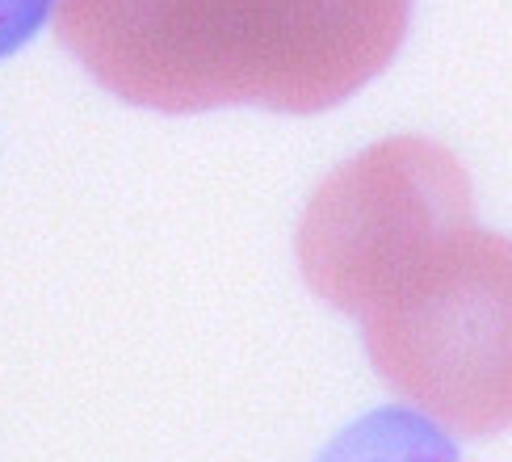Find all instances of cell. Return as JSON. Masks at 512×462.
Wrapping results in <instances>:
<instances>
[{"label":"cell","mask_w":512,"mask_h":462,"mask_svg":"<svg viewBox=\"0 0 512 462\" xmlns=\"http://www.w3.org/2000/svg\"><path fill=\"white\" fill-rule=\"evenodd\" d=\"M315 294L366 328L395 395L458 437L512 425V240L475 223L462 164L387 139L340 164L298 227Z\"/></svg>","instance_id":"1"},{"label":"cell","mask_w":512,"mask_h":462,"mask_svg":"<svg viewBox=\"0 0 512 462\" xmlns=\"http://www.w3.org/2000/svg\"><path fill=\"white\" fill-rule=\"evenodd\" d=\"M51 17L122 101L319 114L395 59L412 0H55Z\"/></svg>","instance_id":"2"},{"label":"cell","mask_w":512,"mask_h":462,"mask_svg":"<svg viewBox=\"0 0 512 462\" xmlns=\"http://www.w3.org/2000/svg\"><path fill=\"white\" fill-rule=\"evenodd\" d=\"M51 9L55 0H0V59L26 47L51 17Z\"/></svg>","instance_id":"3"}]
</instances>
